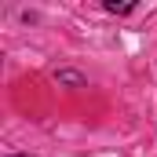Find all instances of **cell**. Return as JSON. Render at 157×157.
<instances>
[{
  "mask_svg": "<svg viewBox=\"0 0 157 157\" xmlns=\"http://www.w3.org/2000/svg\"><path fill=\"white\" fill-rule=\"evenodd\" d=\"M106 11H113V15H128V11H132V4H113V0H110V4H106Z\"/></svg>",
  "mask_w": 157,
  "mask_h": 157,
  "instance_id": "obj_1",
  "label": "cell"
}]
</instances>
